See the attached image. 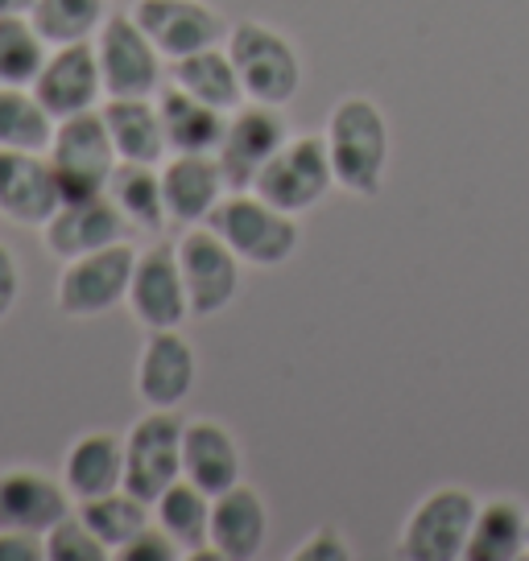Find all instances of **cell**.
I'll list each match as a JSON object with an SVG mask.
<instances>
[{"instance_id":"9","label":"cell","mask_w":529,"mask_h":561,"mask_svg":"<svg viewBox=\"0 0 529 561\" xmlns=\"http://www.w3.org/2000/svg\"><path fill=\"white\" fill-rule=\"evenodd\" d=\"M285 140H290V128H285L282 107H269V104L236 107L228 116L224 140L215 149V161L224 170L228 191H252L261 170L278 158V149H282Z\"/></svg>"},{"instance_id":"31","label":"cell","mask_w":529,"mask_h":561,"mask_svg":"<svg viewBox=\"0 0 529 561\" xmlns=\"http://www.w3.org/2000/svg\"><path fill=\"white\" fill-rule=\"evenodd\" d=\"M79 516L88 520V528L100 537V541L112 549V558H116V549L128 545L145 525H149V504L137 500L133 491H108V495H95V500H83L79 504Z\"/></svg>"},{"instance_id":"21","label":"cell","mask_w":529,"mask_h":561,"mask_svg":"<svg viewBox=\"0 0 529 561\" xmlns=\"http://www.w3.org/2000/svg\"><path fill=\"white\" fill-rule=\"evenodd\" d=\"M224 170L215 153H175L161 170V194H166V215L178 224H207L215 203L224 198Z\"/></svg>"},{"instance_id":"7","label":"cell","mask_w":529,"mask_h":561,"mask_svg":"<svg viewBox=\"0 0 529 561\" xmlns=\"http://www.w3.org/2000/svg\"><path fill=\"white\" fill-rule=\"evenodd\" d=\"M137 268V248L116 240L108 248H95L88 256L67 261L58 277V310L67 318H100L128 301V280Z\"/></svg>"},{"instance_id":"38","label":"cell","mask_w":529,"mask_h":561,"mask_svg":"<svg viewBox=\"0 0 529 561\" xmlns=\"http://www.w3.org/2000/svg\"><path fill=\"white\" fill-rule=\"evenodd\" d=\"M30 9H34V0H0V18H21Z\"/></svg>"},{"instance_id":"18","label":"cell","mask_w":529,"mask_h":561,"mask_svg":"<svg viewBox=\"0 0 529 561\" xmlns=\"http://www.w3.org/2000/svg\"><path fill=\"white\" fill-rule=\"evenodd\" d=\"M67 512H71L67 483H54L50 474L34 471V467L0 471V528H21V533L46 537Z\"/></svg>"},{"instance_id":"16","label":"cell","mask_w":529,"mask_h":561,"mask_svg":"<svg viewBox=\"0 0 529 561\" xmlns=\"http://www.w3.org/2000/svg\"><path fill=\"white\" fill-rule=\"evenodd\" d=\"M34 95L42 100V107L50 112L54 121L91 112L95 100L104 95V75H100L95 46H88V42L58 46V50L46 58L42 75L34 79Z\"/></svg>"},{"instance_id":"17","label":"cell","mask_w":529,"mask_h":561,"mask_svg":"<svg viewBox=\"0 0 529 561\" xmlns=\"http://www.w3.org/2000/svg\"><path fill=\"white\" fill-rule=\"evenodd\" d=\"M199 364H194L191 343L178 331H149L142 355H137V397L149 409H178L191 397Z\"/></svg>"},{"instance_id":"24","label":"cell","mask_w":529,"mask_h":561,"mask_svg":"<svg viewBox=\"0 0 529 561\" xmlns=\"http://www.w3.org/2000/svg\"><path fill=\"white\" fill-rule=\"evenodd\" d=\"M104 124L121 161L158 165L166 158V133H161L158 104H149V100H108Z\"/></svg>"},{"instance_id":"30","label":"cell","mask_w":529,"mask_h":561,"mask_svg":"<svg viewBox=\"0 0 529 561\" xmlns=\"http://www.w3.org/2000/svg\"><path fill=\"white\" fill-rule=\"evenodd\" d=\"M50 42L37 34L30 13L21 18H0V83L4 88H34V79L46 67Z\"/></svg>"},{"instance_id":"4","label":"cell","mask_w":529,"mask_h":561,"mask_svg":"<svg viewBox=\"0 0 529 561\" xmlns=\"http://www.w3.org/2000/svg\"><path fill=\"white\" fill-rule=\"evenodd\" d=\"M228 58L248 104L285 107L302 88V62L290 37L269 30L261 21H240L228 34Z\"/></svg>"},{"instance_id":"29","label":"cell","mask_w":529,"mask_h":561,"mask_svg":"<svg viewBox=\"0 0 529 561\" xmlns=\"http://www.w3.org/2000/svg\"><path fill=\"white\" fill-rule=\"evenodd\" d=\"M54 116L42 107L34 88H4L0 83V149H34L46 153L54 137Z\"/></svg>"},{"instance_id":"32","label":"cell","mask_w":529,"mask_h":561,"mask_svg":"<svg viewBox=\"0 0 529 561\" xmlns=\"http://www.w3.org/2000/svg\"><path fill=\"white\" fill-rule=\"evenodd\" d=\"M30 21L50 46H71V42H88L91 34H100L108 9L104 0H34Z\"/></svg>"},{"instance_id":"27","label":"cell","mask_w":529,"mask_h":561,"mask_svg":"<svg viewBox=\"0 0 529 561\" xmlns=\"http://www.w3.org/2000/svg\"><path fill=\"white\" fill-rule=\"evenodd\" d=\"M112 203L121 207V215L142 231H161L166 228V194H161V174L145 161H116L112 182H108Z\"/></svg>"},{"instance_id":"10","label":"cell","mask_w":529,"mask_h":561,"mask_svg":"<svg viewBox=\"0 0 529 561\" xmlns=\"http://www.w3.org/2000/svg\"><path fill=\"white\" fill-rule=\"evenodd\" d=\"M240 256L212 228H191L178 240V268L191 301V318H212L228 310L240 294Z\"/></svg>"},{"instance_id":"8","label":"cell","mask_w":529,"mask_h":561,"mask_svg":"<svg viewBox=\"0 0 529 561\" xmlns=\"http://www.w3.org/2000/svg\"><path fill=\"white\" fill-rule=\"evenodd\" d=\"M331 186H336V174H331L327 137H290L278 149V158L261 170L252 191L285 215H302L318 207L331 194Z\"/></svg>"},{"instance_id":"6","label":"cell","mask_w":529,"mask_h":561,"mask_svg":"<svg viewBox=\"0 0 529 561\" xmlns=\"http://www.w3.org/2000/svg\"><path fill=\"white\" fill-rule=\"evenodd\" d=\"M182 425L175 409H149L124 434V491H133L149 508L170 483L182 479Z\"/></svg>"},{"instance_id":"33","label":"cell","mask_w":529,"mask_h":561,"mask_svg":"<svg viewBox=\"0 0 529 561\" xmlns=\"http://www.w3.org/2000/svg\"><path fill=\"white\" fill-rule=\"evenodd\" d=\"M108 558H112V549L91 533L88 520L79 512H67L46 533V561H108Z\"/></svg>"},{"instance_id":"28","label":"cell","mask_w":529,"mask_h":561,"mask_svg":"<svg viewBox=\"0 0 529 561\" xmlns=\"http://www.w3.org/2000/svg\"><path fill=\"white\" fill-rule=\"evenodd\" d=\"M158 525L182 545V553L207 549V528H212V495L194 488L191 479H178L158 495Z\"/></svg>"},{"instance_id":"26","label":"cell","mask_w":529,"mask_h":561,"mask_svg":"<svg viewBox=\"0 0 529 561\" xmlns=\"http://www.w3.org/2000/svg\"><path fill=\"white\" fill-rule=\"evenodd\" d=\"M529 549V516L517 500H488L480 504L468 561H517Z\"/></svg>"},{"instance_id":"2","label":"cell","mask_w":529,"mask_h":561,"mask_svg":"<svg viewBox=\"0 0 529 561\" xmlns=\"http://www.w3.org/2000/svg\"><path fill=\"white\" fill-rule=\"evenodd\" d=\"M207 228L252 268H278L299 252V219L257 191H232L207 215Z\"/></svg>"},{"instance_id":"3","label":"cell","mask_w":529,"mask_h":561,"mask_svg":"<svg viewBox=\"0 0 529 561\" xmlns=\"http://www.w3.org/2000/svg\"><path fill=\"white\" fill-rule=\"evenodd\" d=\"M46 158H50V170H54V182H58L63 203L108 194L112 170H116V161H121L116 158V145L108 137L104 112H95V107L54 124Z\"/></svg>"},{"instance_id":"37","label":"cell","mask_w":529,"mask_h":561,"mask_svg":"<svg viewBox=\"0 0 529 561\" xmlns=\"http://www.w3.org/2000/svg\"><path fill=\"white\" fill-rule=\"evenodd\" d=\"M18 298H21V264L9 248L0 244V322L13 314Z\"/></svg>"},{"instance_id":"25","label":"cell","mask_w":529,"mask_h":561,"mask_svg":"<svg viewBox=\"0 0 529 561\" xmlns=\"http://www.w3.org/2000/svg\"><path fill=\"white\" fill-rule=\"evenodd\" d=\"M175 88L220 112H236L245 104V88H240V75L232 67L228 50H215V46L175 58Z\"/></svg>"},{"instance_id":"13","label":"cell","mask_w":529,"mask_h":561,"mask_svg":"<svg viewBox=\"0 0 529 561\" xmlns=\"http://www.w3.org/2000/svg\"><path fill=\"white\" fill-rule=\"evenodd\" d=\"M133 21L154 42L161 58H187L194 50L220 46L224 21L203 0H137Z\"/></svg>"},{"instance_id":"19","label":"cell","mask_w":529,"mask_h":561,"mask_svg":"<svg viewBox=\"0 0 529 561\" xmlns=\"http://www.w3.org/2000/svg\"><path fill=\"white\" fill-rule=\"evenodd\" d=\"M182 479H191L212 500L220 491L245 483V458L228 425L212 417H194L182 425Z\"/></svg>"},{"instance_id":"36","label":"cell","mask_w":529,"mask_h":561,"mask_svg":"<svg viewBox=\"0 0 529 561\" xmlns=\"http://www.w3.org/2000/svg\"><path fill=\"white\" fill-rule=\"evenodd\" d=\"M0 561H46V537L21 533V528H0Z\"/></svg>"},{"instance_id":"1","label":"cell","mask_w":529,"mask_h":561,"mask_svg":"<svg viewBox=\"0 0 529 561\" xmlns=\"http://www.w3.org/2000/svg\"><path fill=\"white\" fill-rule=\"evenodd\" d=\"M323 137H327L331 174H336L339 191L356 194V198H376L389 170L385 112L372 104L369 95H348L331 107Z\"/></svg>"},{"instance_id":"15","label":"cell","mask_w":529,"mask_h":561,"mask_svg":"<svg viewBox=\"0 0 529 561\" xmlns=\"http://www.w3.org/2000/svg\"><path fill=\"white\" fill-rule=\"evenodd\" d=\"M124 228L128 219L112 203V194H95V198H75L54 210L42 224V244L58 261H75V256H88L95 248L124 240Z\"/></svg>"},{"instance_id":"20","label":"cell","mask_w":529,"mask_h":561,"mask_svg":"<svg viewBox=\"0 0 529 561\" xmlns=\"http://www.w3.org/2000/svg\"><path fill=\"white\" fill-rule=\"evenodd\" d=\"M269 537V508L248 483L220 491L212 500V528L207 545L220 561H252Z\"/></svg>"},{"instance_id":"35","label":"cell","mask_w":529,"mask_h":561,"mask_svg":"<svg viewBox=\"0 0 529 561\" xmlns=\"http://www.w3.org/2000/svg\"><path fill=\"white\" fill-rule=\"evenodd\" d=\"M348 558H352V545H348V537L331 525L315 528V533L294 549V561H348Z\"/></svg>"},{"instance_id":"23","label":"cell","mask_w":529,"mask_h":561,"mask_svg":"<svg viewBox=\"0 0 529 561\" xmlns=\"http://www.w3.org/2000/svg\"><path fill=\"white\" fill-rule=\"evenodd\" d=\"M158 116L161 133H166V149H175V153H215L224 140V128H228V112L207 107L182 88L161 91Z\"/></svg>"},{"instance_id":"5","label":"cell","mask_w":529,"mask_h":561,"mask_svg":"<svg viewBox=\"0 0 529 561\" xmlns=\"http://www.w3.org/2000/svg\"><path fill=\"white\" fill-rule=\"evenodd\" d=\"M480 500L468 488H435L423 495L402 525V558L459 561L468 558Z\"/></svg>"},{"instance_id":"14","label":"cell","mask_w":529,"mask_h":561,"mask_svg":"<svg viewBox=\"0 0 529 561\" xmlns=\"http://www.w3.org/2000/svg\"><path fill=\"white\" fill-rule=\"evenodd\" d=\"M63 207L50 158L34 149H0V215L18 228H42Z\"/></svg>"},{"instance_id":"34","label":"cell","mask_w":529,"mask_h":561,"mask_svg":"<svg viewBox=\"0 0 529 561\" xmlns=\"http://www.w3.org/2000/svg\"><path fill=\"white\" fill-rule=\"evenodd\" d=\"M178 558H187V553H182V545L161 525L158 528L145 525L133 541L116 549V561H178Z\"/></svg>"},{"instance_id":"22","label":"cell","mask_w":529,"mask_h":561,"mask_svg":"<svg viewBox=\"0 0 529 561\" xmlns=\"http://www.w3.org/2000/svg\"><path fill=\"white\" fill-rule=\"evenodd\" d=\"M63 483L71 491L75 504L108 495L124 488V438L108 430H91L71 442V450L63 458Z\"/></svg>"},{"instance_id":"11","label":"cell","mask_w":529,"mask_h":561,"mask_svg":"<svg viewBox=\"0 0 529 561\" xmlns=\"http://www.w3.org/2000/svg\"><path fill=\"white\" fill-rule=\"evenodd\" d=\"M95 58H100L108 100H149L161 88V54L142 34V25L133 21V13L128 18L116 13V18H108L100 25Z\"/></svg>"},{"instance_id":"12","label":"cell","mask_w":529,"mask_h":561,"mask_svg":"<svg viewBox=\"0 0 529 561\" xmlns=\"http://www.w3.org/2000/svg\"><path fill=\"white\" fill-rule=\"evenodd\" d=\"M128 310L145 331H178L191 318L178 244H154L137 252V268L128 280Z\"/></svg>"}]
</instances>
